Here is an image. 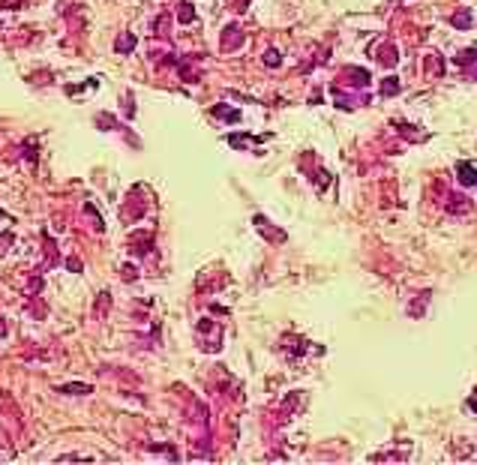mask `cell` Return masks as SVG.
I'll list each match as a JSON object with an SVG mask.
<instances>
[{"mask_svg": "<svg viewBox=\"0 0 477 465\" xmlns=\"http://www.w3.org/2000/svg\"><path fill=\"white\" fill-rule=\"evenodd\" d=\"M60 393H75V396H87V393H93V387H90V384H66V387H60Z\"/></svg>", "mask_w": 477, "mask_h": 465, "instance_id": "cell-2", "label": "cell"}, {"mask_svg": "<svg viewBox=\"0 0 477 465\" xmlns=\"http://www.w3.org/2000/svg\"><path fill=\"white\" fill-rule=\"evenodd\" d=\"M69 270H81V261L78 258H69Z\"/></svg>", "mask_w": 477, "mask_h": 465, "instance_id": "cell-6", "label": "cell"}, {"mask_svg": "<svg viewBox=\"0 0 477 465\" xmlns=\"http://www.w3.org/2000/svg\"><path fill=\"white\" fill-rule=\"evenodd\" d=\"M459 174H462V177H459V180H462V183H474V180H477V174H474V168H471V165H465V162H462V165H459Z\"/></svg>", "mask_w": 477, "mask_h": 465, "instance_id": "cell-3", "label": "cell"}, {"mask_svg": "<svg viewBox=\"0 0 477 465\" xmlns=\"http://www.w3.org/2000/svg\"><path fill=\"white\" fill-rule=\"evenodd\" d=\"M468 21H471V15H459V18L453 15V24H456V27H468Z\"/></svg>", "mask_w": 477, "mask_h": 465, "instance_id": "cell-4", "label": "cell"}, {"mask_svg": "<svg viewBox=\"0 0 477 465\" xmlns=\"http://www.w3.org/2000/svg\"><path fill=\"white\" fill-rule=\"evenodd\" d=\"M114 48L120 51V54H129V51L135 48V36H132V33H123V36L114 42Z\"/></svg>", "mask_w": 477, "mask_h": 465, "instance_id": "cell-1", "label": "cell"}, {"mask_svg": "<svg viewBox=\"0 0 477 465\" xmlns=\"http://www.w3.org/2000/svg\"><path fill=\"white\" fill-rule=\"evenodd\" d=\"M0 219H6V210H0Z\"/></svg>", "mask_w": 477, "mask_h": 465, "instance_id": "cell-8", "label": "cell"}, {"mask_svg": "<svg viewBox=\"0 0 477 465\" xmlns=\"http://www.w3.org/2000/svg\"><path fill=\"white\" fill-rule=\"evenodd\" d=\"M0 336H6V324H3V318H0Z\"/></svg>", "mask_w": 477, "mask_h": 465, "instance_id": "cell-7", "label": "cell"}, {"mask_svg": "<svg viewBox=\"0 0 477 465\" xmlns=\"http://www.w3.org/2000/svg\"><path fill=\"white\" fill-rule=\"evenodd\" d=\"M267 63L270 66H279V54H276V51H267Z\"/></svg>", "mask_w": 477, "mask_h": 465, "instance_id": "cell-5", "label": "cell"}, {"mask_svg": "<svg viewBox=\"0 0 477 465\" xmlns=\"http://www.w3.org/2000/svg\"><path fill=\"white\" fill-rule=\"evenodd\" d=\"M471 408H477V399H474V402H471Z\"/></svg>", "mask_w": 477, "mask_h": 465, "instance_id": "cell-9", "label": "cell"}]
</instances>
